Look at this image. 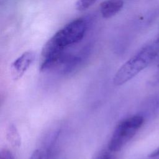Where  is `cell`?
<instances>
[{
    "label": "cell",
    "mask_w": 159,
    "mask_h": 159,
    "mask_svg": "<svg viewBox=\"0 0 159 159\" xmlns=\"http://www.w3.org/2000/svg\"><path fill=\"white\" fill-rule=\"evenodd\" d=\"M88 29L87 19L80 17L70 22L58 30L42 48L40 63V71H52L62 53L80 42Z\"/></svg>",
    "instance_id": "6da1fadb"
},
{
    "label": "cell",
    "mask_w": 159,
    "mask_h": 159,
    "mask_svg": "<svg viewBox=\"0 0 159 159\" xmlns=\"http://www.w3.org/2000/svg\"><path fill=\"white\" fill-rule=\"evenodd\" d=\"M158 52L159 46L155 43L143 47L118 69L113 78L114 84L121 86L132 80L152 63Z\"/></svg>",
    "instance_id": "7a4b0ae2"
},
{
    "label": "cell",
    "mask_w": 159,
    "mask_h": 159,
    "mask_svg": "<svg viewBox=\"0 0 159 159\" xmlns=\"http://www.w3.org/2000/svg\"><path fill=\"white\" fill-rule=\"evenodd\" d=\"M144 122L142 116L134 115L122 119L115 127L107 144L111 152L121 150L134 137Z\"/></svg>",
    "instance_id": "3957f363"
},
{
    "label": "cell",
    "mask_w": 159,
    "mask_h": 159,
    "mask_svg": "<svg viewBox=\"0 0 159 159\" xmlns=\"http://www.w3.org/2000/svg\"><path fill=\"white\" fill-rule=\"evenodd\" d=\"M36 55L33 51H27L17 57L10 67L11 76L14 81L20 79L35 60Z\"/></svg>",
    "instance_id": "277c9868"
},
{
    "label": "cell",
    "mask_w": 159,
    "mask_h": 159,
    "mask_svg": "<svg viewBox=\"0 0 159 159\" xmlns=\"http://www.w3.org/2000/svg\"><path fill=\"white\" fill-rule=\"evenodd\" d=\"M123 6L122 0H106L100 4L99 11L103 18L109 19L117 14Z\"/></svg>",
    "instance_id": "5b68a950"
},
{
    "label": "cell",
    "mask_w": 159,
    "mask_h": 159,
    "mask_svg": "<svg viewBox=\"0 0 159 159\" xmlns=\"http://www.w3.org/2000/svg\"><path fill=\"white\" fill-rule=\"evenodd\" d=\"M6 138L9 143L15 148L21 145V137L16 125L11 123L6 129Z\"/></svg>",
    "instance_id": "8992f818"
},
{
    "label": "cell",
    "mask_w": 159,
    "mask_h": 159,
    "mask_svg": "<svg viewBox=\"0 0 159 159\" xmlns=\"http://www.w3.org/2000/svg\"><path fill=\"white\" fill-rule=\"evenodd\" d=\"M97 0H77L76 9L78 11H84L91 7Z\"/></svg>",
    "instance_id": "52a82bcc"
},
{
    "label": "cell",
    "mask_w": 159,
    "mask_h": 159,
    "mask_svg": "<svg viewBox=\"0 0 159 159\" xmlns=\"http://www.w3.org/2000/svg\"><path fill=\"white\" fill-rule=\"evenodd\" d=\"M0 159H15V158L11 150L4 148L1 150Z\"/></svg>",
    "instance_id": "ba28073f"
},
{
    "label": "cell",
    "mask_w": 159,
    "mask_h": 159,
    "mask_svg": "<svg viewBox=\"0 0 159 159\" xmlns=\"http://www.w3.org/2000/svg\"><path fill=\"white\" fill-rule=\"evenodd\" d=\"M111 152H110L108 149L107 150H104L101 152L95 158V159H112V156L111 155Z\"/></svg>",
    "instance_id": "9c48e42d"
},
{
    "label": "cell",
    "mask_w": 159,
    "mask_h": 159,
    "mask_svg": "<svg viewBox=\"0 0 159 159\" xmlns=\"http://www.w3.org/2000/svg\"><path fill=\"white\" fill-rule=\"evenodd\" d=\"M29 159H43V155L40 150L36 149L32 152Z\"/></svg>",
    "instance_id": "30bf717a"
},
{
    "label": "cell",
    "mask_w": 159,
    "mask_h": 159,
    "mask_svg": "<svg viewBox=\"0 0 159 159\" xmlns=\"http://www.w3.org/2000/svg\"><path fill=\"white\" fill-rule=\"evenodd\" d=\"M158 155H159V147L157 148L156 150H155L153 152H152L149 155V157H155Z\"/></svg>",
    "instance_id": "8fae6325"
},
{
    "label": "cell",
    "mask_w": 159,
    "mask_h": 159,
    "mask_svg": "<svg viewBox=\"0 0 159 159\" xmlns=\"http://www.w3.org/2000/svg\"><path fill=\"white\" fill-rule=\"evenodd\" d=\"M155 43L157 44V45L159 46V32H158V35H157V37L155 40Z\"/></svg>",
    "instance_id": "7c38bea8"
}]
</instances>
